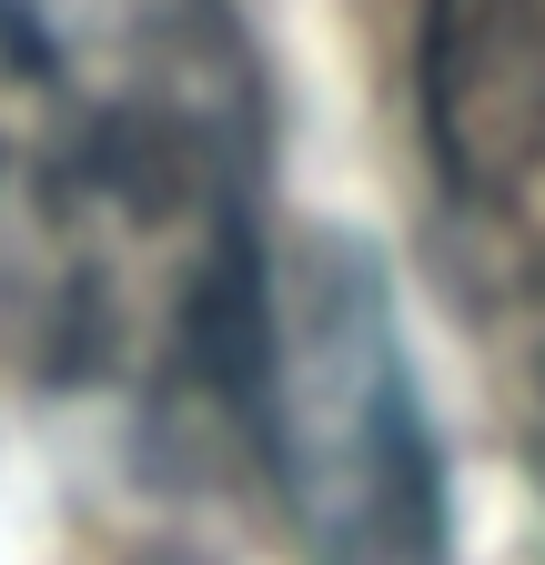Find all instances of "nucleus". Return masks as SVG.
<instances>
[{
  "instance_id": "7ed1b4c3",
  "label": "nucleus",
  "mask_w": 545,
  "mask_h": 565,
  "mask_svg": "<svg viewBox=\"0 0 545 565\" xmlns=\"http://www.w3.org/2000/svg\"><path fill=\"white\" fill-rule=\"evenodd\" d=\"M425 152L474 303L545 384V0H425Z\"/></svg>"
},
{
  "instance_id": "f257e3e1",
  "label": "nucleus",
  "mask_w": 545,
  "mask_h": 565,
  "mask_svg": "<svg viewBox=\"0 0 545 565\" xmlns=\"http://www.w3.org/2000/svg\"><path fill=\"white\" fill-rule=\"evenodd\" d=\"M263 273L233 0H0V343L152 435H243Z\"/></svg>"
},
{
  "instance_id": "f03ea898",
  "label": "nucleus",
  "mask_w": 545,
  "mask_h": 565,
  "mask_svg": "<svg viewBox=\"0 0 545 565\" xmlns=\"http://www.w3.org/2000/svg\"><path fill=\"white\" fill-rule=\"evenodd\" d=\"M243 445L263 455L284 525L313 565L445 555V484L394 343V303L344 243H303L263 273Z\"/></svg>"
}]
</instances>
